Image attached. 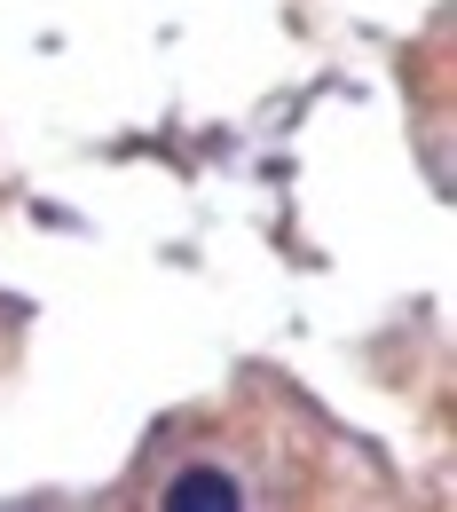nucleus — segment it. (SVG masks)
Wrapping results in <instances>:
<instances>
[{"instance_id": "1", "label": "nucleus", "mask_w": 457, "mask_h": 512, "mask_svg": "<svg viewBox=\"0 0 457 512\" xmlns=\"http://www.w3.org/2000/svg\"><path fill=\"white\" fill-rule=\"evenodd\" d=\"M166 512H237L245 497H237V481L229 473H213V465H190V473H174L166 481V497H158Z\"/></svg>"}]
</instances>
